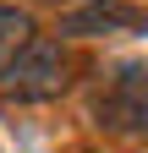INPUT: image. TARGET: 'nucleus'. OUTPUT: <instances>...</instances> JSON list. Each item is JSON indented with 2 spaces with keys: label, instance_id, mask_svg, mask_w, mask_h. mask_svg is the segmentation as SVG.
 Instances as JSON below:
<instances>
[{
  "label": "nucleus",
  "instance_id": "obj_4",
  "mask_svg": "<svg viewBox=\"0 0 148 153\" xmlns=\"http://www.w3.org/2000/svg\"><path fill=\"white\" fill-rule=\"evenodd\" d=\"M33 33H39V27H33V16L22 6H0V76H6V66L22 55V44Z\"/></svg>",
  "mask_w": 148,
  "mask_h": 153
},
{
  "label": "nucleus",
  "instance_id": "obj_5",
  "mask_svg": "<svg viewBox=\"0 0 148 153\" xmlns=\"http://www.w3.org/2000/svg\"><path fill=\"white\" fill-rule=\"evenodd\" d=\"M39 6H71V0H39Z\"/></svg>",
  "mask_w": 148,
  "mask_h": 153
},
{
  "label": "nucleus",
  "instance_id": "obj_1",
  "mask_svg": "<svg viewBox=\"0 0 148 153\" xmlns=\"http://www.w3.org/2000/svg\"><path fill=\"white\" fill-rule=\"evenodd\" d=\"M66 88H71V49L61 38H44V33H33L22 44V55L0 76V93H6L11 104H49V99H61Z\"/></svg>",
  "mask_w": 148,
  "mask_h": 153
},
{
  "label": "nucleus",
  "instance_id": "obj_2",
  "mask_svg": "<svg viewBox=\"0 0 148 153\" xmlns=\"http://www.w3.org/2000/svg\"><path fill=\"white\" fill-rule=\"evenodd\" d=\"M88 115L93 126L115 131V137L148 142V60H126L104 76L88 99Z\"/></svg>",
  "mask_w": 148,
  "mask_h": 153
},
{
  "label": "nucleus",
  "instance_id": "obj_3",
  "mask_svg": "<svg viewBox=\"0 0 148 153\" xmlns=\"http://www.w3.org/2000/svg\"><path fill=\"white\" fill-rule=\"evenodd\" d=\"M143 11H132L126 0H71L61 16V33L71 38H115V33H137Z\"/></svg>",
  "mask_w": 148,
  "mask_h": 153
}]
</instances>
